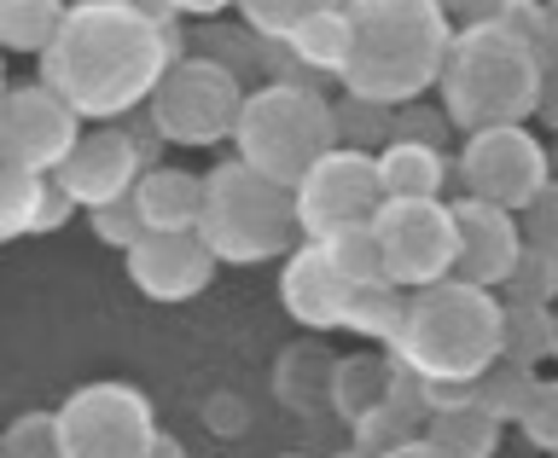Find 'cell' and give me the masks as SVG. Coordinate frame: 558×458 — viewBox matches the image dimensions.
Listing matches in <instances>:
<instances>
[{"instance_id": "obj_32", "label": "cell", "mask_w": 558, "mask_h": 458, "mask_svg": "<svg viewBox=\"0 0 558 458\" xmlns=\"http://www.w3.org/2000/svg\"><path fill=\"white\" fill-rule=\"evenodd\" d=\"M331 7H349V0H239L244 24H251L256 35H268V41H279V35H291L303 17L314 12H331Z\"/></svg>"}, {"instance_id": "obj_35", "label": "cell", "mask_w": 558, "mask_h": 458, "mask_svg": "<svg viewBox=\"0 0 558 458\" xmlns=\"http://www.w3.org/2000/svg\"><path fill=\"white\" fill-rule=\"evenodd\" d=\"M87 226H94V238H99V244H111V250H129V244H134L140 233H146L129 198H117V203H99V209H87Z\"/></svg>"}, {"instance_id": "obj_34", "label": "cell", "mask_w": 558, "mask_h": 458, "mask_svg": "<svg viewBox=\"0 0 558 458\" xmlns=\"http://www.w3.org/2000/svg\"><path fill=\"white\" fill-rule=\"evenodd\" d=\"M500 24L530 41L541 59H547V41H553V0H500Z\"/></svg>"}, {"instance_id": "obj_23", "label": "cell", "mask_w": 558, "mask_h": 458, "mask_svg": "<svg viewBox=\"0 0 558 458\" xmlns=\"http://www.w3.org/2000/svg\"><path fill=\"white\" fill-rule=\"evenodd\" d=\"M64 12H70V0H0V47L41 59L64 24Z\"/></svg>"}, {"instance_id": "obj_26", "label": "cell", "mask_w": 558, "mask_h": 458, "mask_svg": "<svg viewBox=\"0 0 558 458\" xmlns=\"http://www.w3.org/2000/svg\"><path fill=\"white\" fill-rule=\"evenodd\" d=\"M41 181H47V174H35V169H24V163H12V157H0V244L35 233Z\"/></svg>"}, {"instance_id": "obj_22", "label": "cell", "mask_w": 558, "mask_h": 458, "mask_svg": "<svg viewBox=\"0 0 558 458\" xmlns=\"http://www.w3.org/2000/svg\"><path fill=\"white\" fill-rule=\"evenodd\" d=\"M401 320H408V290L390 285V278H373V285H355V290H349L343 331H355V337L378 343V348H396Z\"/></svg>"}, {"instance_id": "obj_17", "label": "cell", "mask_w": 558, "mask_h": 458, "mask_svg": "<svg viewBox=\"0 0 558 458\" xmlns=\"http://www.w3.org/2000/svg\"><path fill=\"white\" fill-rule=\"evenodd\" d=\"M129 203H134V215H140V226H146V233H181V226H198V209H204V174H186V169L151 163V169L134 181Z\"/></svg>"}, {"instance_id": "obj_43", "label": "cell", "mask_w": 558, "mask_h": 458, "mask_svg": "<svg viewBox=\"0 0 558 458\" xmlns=\"http://www.w3.org/2000/svg\"><path fill=\"white\" fill-rule=\"evenodd\" d=\"M227 7H239V0H174V12H181V17H216Z\"/></svg>"}, {"instance_id": "obj_9", "label": "cell", "mask_w": 558, "mask_h": 458, "mask_svg": "<svg viewBox=\"0 0 558 458\" xmlns=\"http://www.w3.org/2000/svg\"><path fill=\"white\" fill-rule=\"evenodd\" d=\"M373 226H378L384 278H390V285L425 290L436 278H453V261H460L453 203H442V198H384Z\"/></svg>"}, {"instance_id": "obj_44", "label": "cell", "mask_w": 558, "mask_h": 458, "mask_svg": "<svg viewBox=\"0 0 558 458\" xmlns=\"http://www.w3.org/2000/svg\"><path fill=\"white\" fill-rule=\"evenodd\" d=\"M146 458H186V447L174 442V435H157V447H151Z\"/></svg>"}, {"instance_id": "obj_48", "label": "cell", "mask_w": 558, "mask_h": 458, "mask_svg": "<svg viewBox=\"0 0 558 458\" xmlns=\"http://www.w3.org/2000/svg\"><path fill=\"white\" fill-rule=\"evenodd\" d=\"M331 458H373V453H361V447H349V453H331Z\"/></svg>"}, {"instance_id": "obj_41", "label": "cell", "mask_w": 558, "mask_h": 458, "mask_svg": "<svg viewBox=\"0 0 558 458\" xmlns=\"http://www.w3.org/2000/svg\"><path fill=\"white\" fill-rule=\"evenodd\" d=\"M122 7L140 12V17H151V24H169V29H174V17H181V12H174V0H122Z\"/></svg>"}, {"instance_id": "obj_33", "label": "cell", "mask_w": 558, "mask_h": 458, "mask_svg": "<svg viewBox=\"0 0 558 458\" xmlns=\"http://www.w3.org/2000/svg\"><path fill=\"white\" fill-rule=\"evenodd\" d=\"M518 430H523V442H530V447L558 453V377H535L530 383L523 412H518Z\"/></svg>"}, {"instance_id": "obj_8", "label": "cell", "mask_w": 558, "mask_h": 458, "mask_svg": "<svg viewBox=\"0 0 558 458\" xmlns=\"http://www.w3.org/2000/svg\"><path fill=\"white\" fill-rule=\"evenodd\" d=\"M64 458H146L157 447V412L134 383H82L59 407Z\"/></svg>"}, {"instance_id": "obj_47", "label": "cell", "mask_w": 558, "mask_h": 458, "mask_svg": "<svg viewBox=\"0 0 558 458\" xmlns=\"http://www.w3.org/2000/svg\"><path fill=\"white\" fill-rule=\"evenodd\" d=\"M0 94H7V47H0Z\"/></svg>"}, {"instance_id": "obj_13", "label": "cell", "mask_w": 558, "mask_h": 458, "mask_svg": "<svg viewBox=\"0 0 558 458\" xmlns=\"http://www.w3.org/2000/svg\"><path fill=\"white\" fill-rule=\"evenodd\" d=\"M122 268H129V285L151 302H192L209 290L221 256L204 244L198 226H181V233H140L122 250Z\"/></svg>"}, {"instance_id": "obj_49", "label": "cell", "mask_w": 558, "mask_h": 458, "mask_svg": "<svg viewBox=\"0 0 558 458\" xmlns=\"http://www.w3.org/2000/svg\"><path fill=\"white\" fill-rule=\"evenodd\" d=\"M553 181H558V139H553Z\"/></svg>"}, {"instance_id": "obj_19", "label": "cell", "mask_w": 558, "mask_h": 458, "mask_svg": "<svg viewBox=\"0 0 558 458\" xmlns=\"http://www.w3.org/2000/svg\"><path fill=\"white\" fill-rule=\"evenodd\" d=\"M378 181L384 198H442L448 157L442 146H425V139H390L378 151Z\"/></svg>"}, {"instance_id": "obj_29", "label": "cell", "mask_w": 558, "mask_h": 458, "mask_svg": "<svg viewBox=\"0 0 558 458\" xmlns=\"http://www.w3.org/2000/svg\"><path fill=\"white\" fill-rule=\"evenodd\" d=\"M506 302H558V250H541V244H523L512 278H506Z\"/></svg>"}, {"instance_id": "obj_12", "label": "cell", "mask_w": 558, "mask_h": 458, "mask_svg": "<svg viewBox=\"0 0 558 458\" xmlns=\"http://www.w3.org/2000/svg\"><path fill=\"white\" fill-rule=\"evenodd\" d=\"M82 134L87 128H82L76 104L59 99L41 76L0 94V157H12V163H24L35 174H52L70 151H76Z\"/></svg>"}, {"instance_id": "obj_6", "label": "cell", "mask_w": 558, "mask_h": 458, "mask_svg": "<svg viewBox=\"0 0 558 458\" xmlns=\"http://www.w3.org/2000/svg\"><path fill=\"white\" fill-rule=\"evenodd\" d=\"M233 146L251 169L296 186L320 157L338 146V116L314 82H262L244 94Z\"/></svg>"}, {"instance_id": "obj_5", "label": "cell", "mask_w": 558, "mask_h": 458, "mask_svg": "<svg viewBox=\"0 0 558 458\" xmlns=\"http://www.w3.org/2000/svg\"><path fill=\"white\" fill-rule=\"evenodd\" d=\"M198 233L221 261L233 268H256V261L291 256L303 244V221H296V186L274 181V174L251 169L244 157H227L204 174V209Z\"/></svg>"}, {"instance_id": "obj_45", "label": "cell", "mask_w": 558, "mask_h": 458, "mask_svg": "<svg viewBox=\"0 0 558 458\" xmlns=\"http://www.w3.org/2000/svg\"><path fill=\"white\" fill-rule=\"evenodd\" d=\"M547 64H558V0H553V41H547Z\"/></svg>"}, {"instance_id": "obj_1", "label": "cell", "mask_w": 558, "mask_h": 458, "mask_svg": "<svg viewBox=\"0 0 558 458\" xmlns=\"http://www.w3.org/2000/svg\"><path fill=\"white\" fill-rule=\"evenodd\" d=\"M174 59L181 41L169 24H151L122 0H70L59 35L41 52V82L76 104V116L117 122L157 94Z\"/></svg>"}, {"instance_id": "obj_30", "label": "cell", "mask_w": 558, "mask_h": 458, "mask_svg": "<svg viewBox=\"0 0 558 458\" xmlns=\"http://www.w3.org/2000/svg\"><path fill=\"white\" fill-rule=\"evenodd\" d=\"M530 383H535L530 366L495 360V366H488V372H483L477 383H471V395H477L488 412H500V418H512V424H518V412H523V395H530Z\"/></svg>"}, {"instance_id": "obj_10", "label": "cell", "mask_w": 558, "mask_h": 458, "mask_svg": "<svg viewBox=\"0 0 558 458\" xmlns=\"http://www.w3.org/2000/svg\"><path fill=\"white\" fill-rule=\"evenodd\" d=\"M460 181L465 198L500 203L523 215L535 203V191L553 181V151L530 134V122H506V128H477L460 146Z\"/></svg>"}, {"instance_id": "obj_21", "label": "cell", "mask_w": 558, "mask_h": 458, "mask_svg": "<svg viewBox=\"0 0 558 458\" xmlns=\"http://www.w3.org/2000/svg\"><path fill=\"white\" fill-rule=\"evenodd\" d=\"M390 383H396V355H349L331 366V407H338V418H366L378 407V400H390Z\"/></svg>"}, {"instance_id": "obj_15", "label": "cell", "mask_w": 558, "mask_h": 458, "mask_svg": "<svg viewBox=\"0 0 558 458\" xmlns=\"http://www.w3.org/2000/svg\"><path fill=\"white\" fill-rule=\"evenodd\" d=\"M453 226H460V261H453V278H471V285L506 290L518 256H523V221L500 203L483 198H453Z\"/></svg>"}, {"instance_id": "obj_24", "label": "cell", "mask_w": 558, "mask_h": 458, "mask_svg": "<svg viewBox=\"0 0 558 458\" xmlns=\"http://www.w3.org/2000/svg\"><path fill=\"white\" fill-rule=\"evenodd\" d=\"M500 360L530 366V372H535L541 360H553V308H541V302H506Z\"/></svg>"}, {"instance_id": "obj_42", "label": "cell", "mask_w": 558, "mask_h": 458, "mask_svg": "<svg viewBox=\"0 0 558 458\" xmlns=\"http://www.w3.org/2000/svg\"><path fill=\"white\" fill-rule=\"evenodd\" d=\"M378 458H448V453L436 447L430 435H413V442H401V447H390V453H378Z\"/></svg>"}, {"instance_id": "obj_14", "label": "cell", "mask_w": 558, "mask_h": 458, "mask_svg": "<svg viewBox=\"0 0 558 458\" xmlns=\"http://www.w3.org/2000/svg\"><path fill=\"white\" fill-rule=\"evenodd\" d=\"M146 151H140V139L129 128H87L76 139V151L64 157L59 169V181L64 191L76 198L82 209H99V203H117V198H129L134 181L146 174Z\"/></svg>"}, {"instance_id": "obj_4", "label": "cell", "mask_w": 558, "mask_h": 458, "mask_svg": "<svg viewBox=\"0 0 558 458\" xmlns=\"http://www.w3.org/2000/svg\"><path fill=\"white\" fill-rule=\"evenodd\" d=\"M541 82H547V59L518 41L500 17L488 24L453 29L448 64H442V111L460 134L477 128H506V122H530L541 104Z\"/></svg>"}, {"instance_id": "obj_31", "label": "cell", "mask_w": 558, "mask_h": 458, "mask_svg": "<svg viewBox=\"0 0 558 458\" xmlns=\"http://www.w3.org/2000/svg\"><path fill=\"white\" fill-rule=\"evenodd\" d=\"M7 458H64V435H59V412H17L7 424Z\"/></svg>"}, {"instance_id": "obj_39", "label": "cell", "mask_w": 558, "mask_h": 458, "mask_svg": "<svg viewBox=\"0 0 558 458\" xmlns=\"http://www.w3.org/2000/svg\"><path fill=\"white\" fill-rule=\"evenodd\" d=\"M436 7H442L453 24H488V17H500V0H436Z\"/></svg>"}, {"instance_id": "obj_11", "label": "cell", "mask_w": 558, "mask_h": 458, "mask_svg": "<svg viewBox=\"0 0 558 458\" xmlns=\"http://www.w3.org/2000/svg\"><path fill=\"white\" fill-rule=\"evenodd\" d=\"M384 203V181H378V151L361 146H331L303 181H296V221L303 238H326L349 221H373Z\"/></svg>"}, {"instance_id": "obj_7", "label": "cell", "mask_w": 558, "mask_h": 458, "mask_svg": "<svg viewBox=\"0 0 558 458\" xmlns=\"http://www.w3.org/2000/svg\"><path fill=\"white\" fill-rule=\"evenodd\" d=\"M239 70L221 64L216 52H192V59H174L169 76L157 82V94L146 99L151 128L163 134V146H221L239 128L244 111Z\"/></svg>"}, {"instance_id": "obj_46", "label": "cell", "mask_w": 558, "mask_h": 458, "mask_svg": "<svg viewBox=\"0 0 558 458\" xmlns=\"http://www.w3.org/2000/svg\"><path fill=\"white\" fill-rule=\"evenodd\" d=\"M553 366H558V302H553Z\"/></svg>"}, {"instance_id": "obj_2", "label": "cell", "mask_w": 558, "mask_h": 458, "mask_svg": "<svg viewBox=\"0 0 558 458\" xmlns=\"http://www.w3.org/2000/svg\"><path fill=\"white\" fill-rule=\"evenodd\" d=\"M349 70L343 94L378 99V104H413L442 82L453 17L436 0H349Z\"/></svg>"}, {"instance_id": "obj_40", "label": "cell", "mask_w": 558, "mask_h": 458, "mask_svg": "<svg viewBox=\"0 0 558 458\" xmlns=\"http://www.w3.org/2000/svg\"><path fill=\"white\" fill-rule=\"evenodd\" d=\"M535 116L553 128V139H558V64H547V82H541V104H535Z\"/></svg>"}, {"instance_id": "obj_27", "label": "cell", "mask_w": 558, "mask_h": 458, "mask_svg": "<svg viewBox=\"0 0 558 458\" xmlns=\"http://www.w3.org/2000/svg\"><path fill=\"white\" fill-rule=\"evenodd\" d=\"M326 256L343 268V278H355V285H373L384 278V250H378V226L373 221H349L338 233H326Z\"/></svg>"}, {"instance_id": "obj_18", "label": "cell", "mask_w": 558, "mask_h": 458, "mask_svg": "<svg viewBox=\"0 0 558 458\" xmlns=\"http://www.w3.org/2000/svg\"><path fill=\"white\" fill-rule=\"evenodd\" d=\"M500 430H506V418L488 412L471 389L442 400V407H430V418H425V435L448 458H495L500 453Z\"/></svg>"}, {"instance_id": "obj_3", "label": "cell", "mask_w": 558, "mask_h": 458, "mask_svg": "<svg viewBox=\"0 0 558 458\" xmlns=\"http://www.w3.org/2000/svg\"><path fill=\"white\" fill-rule=\"evenodd\" d=\"M500 320L506 302L471 278H436L408 290V320L390 355L425 383H477L500 360Z\"/></svg>"}, {"instance_id": "obj_16", "label": "cell", "mask_w": 558, "mask_h": 458, "mask_svg": "<svg viewBox=\"0 0 558 458\" xmlns=\"http://www.w3.org/2000/svg\"><path fill=\"white\" fill-rule=\"evenodd\" d=\"M349 290H355V278H343V268L326 256L320 238H303L279 268V302L308 331H343Z\"/></svg>"}, {"instance_id": "obj_28", "label": "cell", "mask_w": 558, "mask_h": 458, "mask_svg": "<svg viewBox=\"0 0 558 458\" xmlns=\"http://www.w3.org/2000/svg\"><path fill=\"white\" fill-rule=\"evenodd\" d=\"M349 430H355V447H361V453L378 458V453H390V447H401V442H413V435H425V418L408 412L401 400H378V407L366 412V418H355Z\"/></svg>"}, {"instance_id": "obj_50", "label": "cell", "mask_w": 558, "mask_h": 458, "mask_svg": "<svg viewBox=\"0 0 558 458\" xmlns=\"http://www.w3.org/2000/svg\"><path fill=\"white\" fill-rule=\"evenodd\" d=\"M0 458H7V442H0Z\"/></svg>"}, {"instance_id": "obj_37", "label": "cell", "mask_w": 558, "mask_h": 458, "mask_svg": "<svg viewBox=\"0 0 558 458\" xmlns=\"http://www.w3.org/2000/svg\"><path fill=\"white\" fill-rule=\"evenodd\" d=\"M453 128L448 111H425V104H396V139H425V146H442V134Z\"/></svg>"}, {"instance_id": "obj_36", "label": "cell", "mask_w": 558, "mask_h": 458, "mask_svg": "<svg viewBox=\"0 0 558 458\" xmlns=\"http://www.w3.org/2000/svg\"><path fill=\"white\" fill-rule=\"evenodd\" d=\"M523 238L530 244H541V250H558V181H547L535 191V203L523 209Z\"/></svg>"}, {"instance_id": "obj_38", "label": "cell", "mask_w": 558, "mask_h": 458, "mask_svg": "<svg viewBox=\"0 0 558 458\" xmlns=\"http://www.w3.org/2000/svg\"><path fill=\"white\" fill-rule=\"evenodd\" d=\"M76 209H82V203L64 191L59 174H47V181H41V203H35V233H59V226L76 215Z\"/></svg>"}, {"instance_id": "obj_25", "label": "cell", "mask_w": 558, "mask_h": 458, "mask_svg": "<svg viewBox=\"0 0 558 458\" xmlns=\"http://www.w3.org/2000/svg\"><path fill=\"white\" fill-rule=\"evenodd\" d=\"M331 116H338V146H361V151H384L396 139V104L361 99V94H338L331 99Z\"/></svg>"}, {"instance_id": "obj_20", "label": "cell", "mask_w": 558, "mask_h": 458, "mask_svg": "<svg viewBox=\"0 0 558 458\" xmlns=\"http://www.w3.org/2000/svg\"><path fill=\"white\" fill-rule=\"evenodd\" d=\"M291 52H296V64L308 70V76H331V82H343V70H349V47H355V29H349V7H331V12H314L303 17L291 35H279Z\"/></svg>"}]
</instances>
